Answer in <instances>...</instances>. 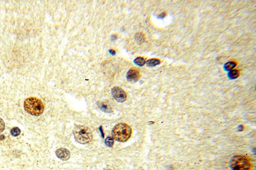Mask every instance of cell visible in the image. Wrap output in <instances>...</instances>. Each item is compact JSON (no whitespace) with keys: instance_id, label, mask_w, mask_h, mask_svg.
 Listing matches in <instances>:
<instances>
[{"instance_id":"cell-13","label":"cell","mask_w":256,"mask_h":170,"mask_svg":"<svg viewBox=\"0 0 256 170\" xmlns=\"http://www.w3.org/2000/svg\"><path fill=\"white\" fill-rule=\"evenodd\" d=\"M134 63L137 65V66H139L140 67H142L146 63V61L142 57H138L134 60Z\"/></svg>"},{"instance_id":"cell-3","label":"cell","mask_w":256,"mask_h":170,"mask_svg":"<svg viewBox=\"0 0 256 170\" xmlns=\"http://www.w3.org/2000/svg\"><path fill=\"white\" fill-rule=\"evenodd\" d=\"M73 134L76 141L82 144L89 143L93 139L91 130L83 125H76L73 130Z\"/></svg>"},{"instance_id":"cell-17","label":"cell","mask_w":256,"mask_h":170,"mask_svg":"<svg viewBox=\"0 0 256 170\" xmlns=\"http://www.w3.org/2000/svg\"><path fill=\"white\" fill-rule=\"evenodd\" d=\"M109 53L111 54L112 55H115L116 54V52L115 51L113 50H109Z\"/></svg>"},{"instance_id":"cell-4","label":"cell","mask_w":256,"mask_h":170,"mask_svg":"<svg viewBox=\"0 0 256 170\" xmlns=\"http://www.w3.org/2000/svg\"><path fill=\"white\" fill-rule=\"evenodd\" d=\"M232 170H250L252 167L251 160L247 157L238 155L234 157L230 162Z\"/></svg>"},{"instance_id":"cell-10","label":"cell","mask_w":256,"mask_h":170,"mask_svg":"<svg viewBox=\"0 0 256 170\" xmlns=\"http://www.w3.org/2000/svg\"><path fill=\"white\" fill-rule=\"evenodd\" d=\"M236 66V64L234 62H228L224 65V69L226 71H230Z\"/></svg>"},{"instance_id":"cell-12","label":"cell","mask_w":256,"mask_h":170,"mask_svg":"<svg viewBox=\"0 0 256 170\" xmlns=\"http://www.w3.org/2000/svg\"><path fill=\"white\" fill-rule=\"evenodd\" d=\"M239 76V72L238 70H232L228 74V77L231 79H235L237 78Z\"/></svg>"},{"instance_id":"cell-7","label":"cell","mask_w":256,"mask_h":170,"mask_svg":"<svg viewBox=\"0 0 256 170\" xmlns=\"http://www.w3.org/2000/svg\"><path fill=\"white\" fill-rule=\"evenodd\" d=\"M57 157L62 161H67L70 159V153L67 149L61 148L57 150L56 151Z\"/></svg>"},{"instance_id":"cell-14","label":"cell","mask_w":256,"mask_h":170,"mask_svg":"<svg viewBox=\"0 0 256 170\" xmlns=\"http://www.w3.org/2000/svg\"><path fill=\"white\" fill-rule=\"evenodd\" d=\"M11 135L14 137L18 136L21 133L20 129L18 127L13 128L11 131Z\"/></svg>"},{"instance_id":"cell-15","label":"cell","mask_w":256,"mask_h":170,"mask_svg":"<svg viewBox=\"0 0 256 170\" xmlns=\"http://www.w3.org/2000/svg\"><path fill=\"white\" fill-rule=\"evenodd\" d=\"M105 143L109 147H112L114 144V139L111 137H108L106 139Z\"/></svg>"},{"instance_id":"cell-11","label":"cell","mask_w":256,"mask_h":170,"mask_svg":"<svg viewBox=\"0 0 256 170\" xmlns=\"http://www.w3.org/2000/svg\"><path fill=\"white\" fill-rule=\"evenodd\" d=\"M135 39L136 41L138 44H141L145 41L144 35L141 33H137L136 34V35L135 36Z\"/></svg>"},{"instance_id":"cell-2","label":"cell","mask_w":256,"mask_h":170,"mask_svg":"<svg viewBox=\"0 0 256 170\" xmlns=\"http://www.w3.org/2000/svg\"><path fill=\"white\" fill-rule=\"evenodd\" d=\"M131 127L126 123H121L116 125L112 130V137L120 142L127 141L131 136Z\"/></svg>"},{"instance_id":"cell-16","label":"cell","mask_w":256,"mask_h":170,"mask_svg":"<svg viewBox=\"0 0 256 170\" xmlns=\"http://www.w3.org/2000/svg\"><path fill=\"white\" fill-rule=\"evenodd\" d=\"M5 128V125L4 121L0 118V133L4 131Z\"/></svg>"},{"instance_id":"cell-8","label":"cell","mask_w":256,"mask_h":170,"mask_svg":"<svg viewBox=\"0 0 256 170\" xmlns=\"http://www.w3.org/2000/svg\"><path fill=\"white\" fill-rule=\"evenodd\" d=\"M98 107L101 110L104 112L110 113L113 112V109L112 107L106 102H100L98 104Z\"/></svg>"},{"instance_id":"cell-6","label":"cell","mask_w":256,"mask_h":170,"mask_svg":"<svg viewBox=\"0 0 256 170\" xmlns=\"http://www.w3.org/2000/svg\"><path fill=\"white\" fill-rule=\"evenodd\" d=\"M140 77V72L136 69H131L127 74V79L131 82H135L139 80Z\"/></svg>"},{"instance_id":"cell-5","label":"cell","mask_w":256,"mask_h":170,"mask_svg":"<svg viewBox=\"0 0 256 170\" xmlns=\"http://www.w3.org/2000/svg\"><path fill=\"white\" fill-rule=\"evenodd\" d=\"M112 94L114 99L119 103H123L127 99L126 92L121 88L119 87H115L112 88Z\"/></svg>"},{"instance_id":"cell-1","label":"cell","mask_w":256,"mask_h":170,"mask_svg":"<svg viewBox=\"0 0 256 170\" xmlns=\"http://www.w3.org/2000/svg\"><path fill=\"white\" fill-rule=\"evenodd\" d=\"M24 107L27 113L35 116L42 115L45 108L42 101L36 97H30L26 99L24 101Z\"/></svg>"},{"instance_id":"cell-9","label":"cell","mask_w":256,"mask_h":170,"mask_svg":"<svg viewBox=\"0 0 256 170\" xmlns=\"http://www.w3.org/2000/svg\"><path fill=\"white\" fill-rule=\"evenodd\" d=\"M146 63L148 67H155L160 64L161 61L157 59H151L146 62Z\"/></svg>"},{"instance_id":"cell-18","label":"cell","mask_w":256,"mask_h":170,"mask_svg":"<svg viewBox=\"0 0 256 170\" xmlns=\"http://www.w3.org/2000/svg\"><path fill=\"white\" fill-rule=\"evenodd\" d=\"M111 170V169H107V170Z\"/></svg>"}]
</instances>
